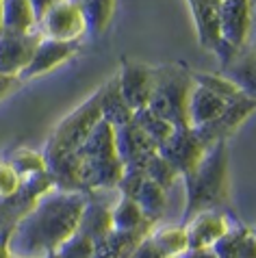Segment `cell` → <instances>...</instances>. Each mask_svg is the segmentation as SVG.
<instances>
[{
	"label": "cell",
	"mask_w": 256,
	"mask_h": 258,
	"mask_svg": "<svg viewBox=\"0 0 256 258\" xmlns=\"http://www.w3.org/2000/svg\"><path fill=\"white\" fill-rule=\"evenodd\" d=\"M85 202L87 193L83 191H63L56 187L46 191L37 204L11 228V256L44 258L54 254L56 247L76 232Z\"/></svg>",
	"instance_id": "6da1fadb"
},
{
	"label": "cell",
	"mask_w": 256,
	"mask_h": 258,
	"mask_svg": "<svg viewBox=\"0 0 256 258\" xmlns=\"http://www.w3.org/2000/svg\"><path fill=\"white\" fill-rule=\"evenodd\" d=\"M100 111V89L91 94L81 106L61 119L44 146V165L54 187L63 191H81L78 184V150L98 121Z\"/></svg>",
	"instance_id": "7a4b0ae2"
},
{
	"label": "cell",
	"mask_w": 256,
	"mask_h": 258,
	"mask_svg": "<svg viewBox=\"0 0 256 258\" xmlns=\"http://www.w3.org/2000/svg\"><path fill=\"white\" fill-rule=\"evenodd\" d=\"M230 154L228 141H217L209 146L202 161L189 174L180 176L184 182V226L191 217L204 211L224 209L230 200Z\"/></svg>",
	"instance_id": "3957f363"
},
{
	"label": "cell",
	"mask_w": 256,
	"mask_h": 258,
	"mask_svg": "<svg viewBox=\"0 0 256 258\" xmlns=\"http://www.w3.org/2000/svg\"><path fill=\"white\" fill-rule=\"evenodd\" d=\"M124 165L115 152L113 126L100 119L78 150V184L83 193L115 191Z\"/></svg>",
	"instance_id": "277c9868"
},
{
	"label": "cell",
	"mask_w": 256,
	"mask_h": 258,
	"mask_svg": "<svg viewBox=\"0 0 256 258\" xmlns=\"http://www.w3.org/2000/svg\"><path fill=\"white\" fill-rule=\"evenodd\" d=\"M194 89V72L182 63H163L152 68V89L148 109L174 128L189 126L187 104Z\"/></svg>",
	"instance_id": "5b68a950"
},
{
	"label": "cell",
	"mask_w": 256,
	"mask_h": 258,
	"mask_svg": "<svg viewBox=\"0 0 256 258\" xmlns=\"http://www.w3.org/2000/svg\"><path fill=\"white\" fill-rule=\"evenodd\" d=\"M52 187H54V182L48 176V171H41V174H35L31 178L20 180L16 191L0 198V230L16 226V221L22 219L37 204V200Z\"/></svg>",
	"instance_id": "8992f818"
},
{
	"label": "cell",
	"mask_w": 256,
	"mask_h": 258,
	"mask_svg": "<svg viewBox=\"0 0 256 258\" xmlns=\"http://www.w3.org/2000/svg\"><path fill=\"white\" fill-rule=\"evenodd\" d=\"M206 150L209 148L198 137L196 128L180 126V128H174L169 133V137L156 148V154L163 156V159L172 165L178 176H184L191 169H196V165L202 161Z\"/></svg>",
	"instance_id": "52a82bcc"
},
{
	"label": "cell",
	"mask_w": 256,
	"mask_h": 258,
	"mask_svg": "<svg viewBox=\"0 0 256 258\" xmlns=\"http://www.w3.org/2000/svg\"><path fill=\"white\" fill-rule=\"evenodd\" d=\"M37 33L46 39L81 41L85 35V20L76 0H63L37 22Z\"/></svg>",
	"instance_id": "ba28073f"
},
{
	"label": "cell",
	"mask_w": 256,
	"mask_h": 258,
	"mask_svg": "<svg viewBox=\"0 0 256 258\" xmlns=\"http://www.w3.org/2000/svg\"><path fill=\"white\" fill-rule=\"evenodd\" d=\"M113 137H115V152L124 169H144L146 163L156 154V146L133 119L113 128Z\"/></svg>",
	"instance_id": "9c48e42d"
},
{
	"label": "cell",
	"mask_w": 256,
	"mask_h": 258,
	"mask_svg": "<svg viewBox=\"0 0 256 258\" xmlns=\"http://www.w3.org/2000/svg\"><path fill=\"white\" fill-rule=\"evenodd\" d=\"M254 18V0H222L219 7V31L222 39L234 48L250 44Z\"/></svg>",
	"instance_id": "30bf717a"
},
{
	"label": "cell",
	"mask_w": 256,
	"mask_h": 258,
	"mask_svg": "<svg viewBox=\"0 0 256 258\" xmlns=\"http://www.w3.org/2000/svg\"><path fill=\"white\" fill-rule=\"evenodd\" d=\"M152 68L154 66L133 59L122 61V68H119L115 78L119 94H122L124 102L131 106V111L148 106V98H150V89H152Z\"/></svg>",
	"instance_id": "8fae6325"
},
{
	"label": "cell",
	"mask_w": 256,
	"mask_h": 258,
	"mask_svg": "<svg viewBox=\"0 0 256 258\" xmlns=\"http://www.w3.org/2000/svg\"><path fill=\"white\" fill-rule=\"evenodd\" d=\"M41 39V35L35 28L33 33H9L0 31V74L18 76L28 66Z\"/></svg>",
	"instance_id": "7c38bea8"
},
{
	"label": "cell",
	"mask_w": 256,
	"mask_h": 258,
	"mask_svg": "<svg viewBox=\"0 0 256 258\" xmlns=\"http://www.w3.org/2000/svg\"><path fill=\"white\" fill-rule=\"evenodd\" d=\"M81 48V41H56V39H46L41 37L37 48L28 61V66L22 70L20 74V81H33V78H39L48 74V72L56 70L59 66H63L66 61H70L72 56L78 52Z\"/></svg>",
	"instance_id": "4fadbf2b"
},
{
	"label": "cell",
	"mask_w": 256,
	"mask_h": 258,
	"mask_svg": "<svg viewBox=\"0 0 256 258\" xmlns=\"http://www.w3.org/2000/svg\"><path fill=\"white\" fill-rule=\"evenodd\" d=\"M254 106H256V98H243V100H239V102L226 104L224 113L217 119H213L211 124H206V126L196 128L198 137L202 139L206 148L217 141H228L230 135L234 131H239V126L254 113Z\"/></svg>",
	"instance_id": "5bb4252c"
},
{
	"label": "cell",
	"mask_w": 256,
	"mask_h": 258,
	"mask_svg": "<svg viewBox=\"0 0 256 258\" xmlns=\"http://www.w3.org/2000/svg\"><path fill=\"white\" fill-rule=\"evenodd\" d=\"M232 221L224 209L217 211H204L198 213L184 224L187 232V245L189 247H211L219 236L226 234V230L232 226Z\"/></svg>",
	"instance_id": "9a60e30c"
},
{
	"label": "cell",
	"mask_w": 256,
	"mask_h": 258,
	"mask_svg": "<svg viewBox=\"0 0 256 258\" xmlns=\"http://www.w3.org/2000/svg\"><path fill=\"white\" fill-rule=\"evenodd\" d=\"M191 16H194L196 35L200 48L213 52L217 41L222 39V31H219V7L222 0H187Z\"/></svg>",
	"instance_id": "2e32d148"
},
{
	"label": "cell",
	"mask_w": 256,
	"mask_h": 258,
	"mask_svg": "<svg viewBox=\"0 0 256 258\" xmlns=\"http://www.w3.org/2000/svg\"><path fill=\"white\" fill-rule=\"evenodd\" d=\"M113 230L111 224V206L102 202L98 193H87V202H85L81 217H78L76 232L89 236L94 243L104 239Z\"/></svg>",
	"instance_id": "e0dca14e"
},
{
	"label": "cell",
	"mask_w": 256,
	"mask_h": 258,
	"mask_svg": "<svg viewBox=\"0 0 256 258\" xmlns=\"http://www.w3.org/2000/svg\"><path fill=\"white\" fill-rule=\"evenodd\" d=\"M217 258H256L254 230L241 221H232V226L211 245Z\"/></svg>",
	"instance_id": "ac0fdd59"
},
{
	"label": "cell",
	"mask_w": 256,
	"mask_h": 258,
	"mask_svg": "<svg viewBox=\"0 0 256 258\" xmlns=\"http://www.w3.org/2000/svg\"><path fill=\"white\" fill-rule=\"evenodd\" d=\"M152 228H139V230L128 232L111 230L104 239L94 243V256L91 258H131L139 243L152 232Z\"/></svg>",
	"instance_id": "d6986e66"
},
{
	"label": "cell",
	"mask_w": 256,
	"mask_h": 258,
	"mask_svg": "<svg viewBox=\"0 0 256 258\" xmlns=\"http://www.w3.org/2000/svg\"><path fill=\"white\" fill-rule=\"evenodd\" d=\"M226 102L219 96H215L213 91H209L202 85L194 83L187 104V115H189V126L191 128H200L211 124L213 119H217L224 113Z\"/></svg>",
	"instance_id": "ffe728a7"
},
{
	"label": "cell",
	"mask_w": 256,
	"mask_h": 258,
	"mask_svg": "<svg viewBox=\"0 0 256 258\" xmlns=\"http://www.w3.org/2000/svg\"><path fill=\"white\" fill-rule=\"evenodd\" d=\"M76 5L85 20V33L91 37H102L115 16L117 0H76Z\"/></svg>",
	"instance_id": "44dd1931"
},
{
	"label": "cell",
	"mask_w": 256,
	"mask_h": 258,
	"mask_svg": "<svg viewBox=\"0 0 256 258\" xmlns=\"http://www.w3.org/2000/svg\"><path fill=\"white\" fill-rule=\"evenodd\" d=\"M222 74L226 78L237 85L245 96L256 98V72H254V46L247 44L239 50V54L234 56V61L230 66H226L222 70Z\"/></svg>",
	"instance_id": "7402d4cb"
},
{
	"label": "cell",
	"mask_w": 256,
	"mask_h": 258,
	"mask_svg": "<svg viewBox=\"0 0 256 258\" xmlns=\"http://www.w3.org/2000/svg\"><path fill=\"white\" fill-rule=\"evenodd\" d=\"M37 28L35 13L28 0H3L0 5V31L33 33Z\"/></svg>",
	"instance_id": "603a6c76"
},
{
	"label": "cell",
	"mask_w": 256,
	"mask_h": 258,
	"mask_svg": "<svg viewBox=\"0 0 256 258\" xmlns=\"http://www.w3.org/2000/svg\"><path fill=\"white\" fill-rule=\"evenodd\" d=\"M111 224L113 230L128 232V230H139V228H152L159 221L148 219L135 200L117 196V202L111 206Z\"/></svg>",
	"instance_id": "cb8c5ba5"
},
{
	"label": "cell",
	"mask_w": 256,
	"mask_h": 258,
	"mask_svg": "<svg viewBox=\"0 0 256 258\" xmlns=\"http://www.w3.org/2000/svg\"><path fill=\"white\" fill-rule=\"evenodd\" d=\"M100 111H102V119L106 121V124H111L113 128L126 124V121L133 117L131 106L124 102V98L117 89V78L115 76L100 87Z\"/></svg>",
	"instance_id": "d4e9b609"
},
{
	"label": "cell",
	"mask_w": 256,
	"mask_h": 258,
	"mask_svg": "<svg viewBox=\"0 0 256 258\" xmlns=\"http://www.w3.org/2000/svg\"><path fill=\"white\" fill-rule=\"evenodd\" d=\"M150 241L154 243V247L165 256V258H176L187 249V232L184 226H159L156 224L152 228V232L148 234Z\"/></svg>",
	"instance_id": "484cf974"
},
{
	"label": "cell",
	"mask_w": 256,
	"mask_h": 258,
	"mask_svg": "<svg viewBox=\"0 0 256 258\" xmlns=\"http://www.w3.org/2000/svg\"><path fill=\"white\" fill-rule=\"evenodd\" d=\"M133 200L139 204L141 213H144L148 219H154V221H161L163 213L167 209V191H163L159 184H154L152 180H148V178L141 182V187L137 189Z\"/></svg>",
	"instance_id": "4316f807"
},
{
	"label": "cell",
	"mask_w": 256,
	"mask_h": 258,
	"mask_svg": "<svg viewBox=\"0 0 256 258\" xmlns=\"http://www.w3.org/2000/svg\"><path fill=\"white\" fill-rule=\"evenodd\" d=\"M131 119L141 128V133H144L156 148H159L161 143L169 137V133L174 131V126L169 124V121H165L161 115H156V113L150 111L148 106L133 111V117H131Z\"/></svg>",
	"instance_id": "83f0119b"
},
{
	"label": "cell",
	"mask_w": 256,
	"mask_h": 258,
	"mask_svg": "<svg viewBox=\"0 0 256 258\" xmlns=\"http://www.w3.org/2000/svg\"><path fill=\"white\" fill-rule=\"evenodd\" d=\"M194 83L202 85L209 91H213L215 96H219L226 104H232V102H239L243 98H250L241 91L237 85H234L230 78H226L224 74H209V72H194Z\"/></svg>",
	"instance_id": "f1b7e54d"
},
{
	"label": "cell",
	"mask_w": 256,
	"mask_h": 258,
	"mask_svg": "<svg viewBox=\"0 0 256 258\" xmlns=\"http://www.w3.org/2000/svg\"><path fill=\"white\" fill-rule=\"evenodd\" d=\"M7 163L13 167V171L18 174L20 180L46 171L44 156H41L39 152H33V150H26V148H20V150H16V152H11L9 156H7Z\"/></svg>",
	"instance_id": "f546056e"
},
{
	"label": "cell",
	"mask_w": 256,
	"mask_h": 258,
	"mask_svg": "<svg viewBox=\"0 0 256 258\" xmlns=\"http://www.w3.org/2000/svg\"><path fill=\"white\" fill-rule=\"evenodd\" d=\"M144 174H146L148 180H152L154 184H159L163 191H169L176 182L180 180V176L176 174V169L165 159H163V156H159V154H154L152 159L146 163Z\"/></svg>",
	"instance_id": "4dcf8cb0"
},
{
	"label": "cell",
	"mask_w": 256,
	"mask_h": 258,
	"mask_svg": "<svg viewBox=\"0 0 256 258\" xmlns=\"http://www.w3.org/2000/svg\"><path fill=\"white\" fill-rule=\"evenodd\" d=\"M54 254L59 258H91L94 256V241L81 232H74L56 247Z\"/></svg>",
	"instance_id": "1f68e13d"
},
{
	"label": "cell",
	"mask_w": 256,
	"mask_h": 258,
	"mask_svg": "<svg viewBox=\"0 0 256 258\" xmlns=\"http://www.w3.org/2000/svg\"><path fill=\"white\" fill-rule=\"evenodd\" d=\"M18 184H20V178L18 174L13 171V167L9 163H0V198H5V196H9V193H13L18 189Z\"/></svg>",
	"instance_id": "d6a6232c"
},
{
	"label": "cell",
	"mask_w": 256,
	"mask_h": 258,
	"mask_svg": "<svg viewBox=\"0 0 256 258\" xmlns=\"http://www.w3.org/2000/svg\"><path fill=\"white\" fill-rule=\"evenodd\" d=\"M131 258H165V256H163L159 249L154 247V243L150 241V236H146V239L137 245V249L133 252Z\"/></svg>",
	"instance_id": "836d02e7"
},
{
	"label": "cell",
	"mask_w": 256,
	"mask_h": 258,
	"mask_svg": "<svg viewBox=\"0 0 256 258\" xmlns=\"http://www.w3.org/2000/svg\"><path fill=\"white\" fill-rule=\"evenodd\" d=\"M20 85H22V81H20L18 76L0 74V100H5L7 96H11L16 89H20Z\"/></svg>",
	"instance_id": "e575fe53"
},
{
	"label": "cell",
	"mask_w": 256,
	"mask_h": 258,
	"mask_svg": "<svg viewBox=\"0 0 256 258\" xmlns=\"http://www.w3.org/2000/svg\"><path fill=\"white\" fill-rule=\"evenodd\" d=\"M28 3H31V7H33V13H35V22H39V20L44 18L46 13L50 11L54 5L63 3V0H28Z\"/></svg>",
	"instance_id": "d590c367"
},
{
	"label": "cell",
	"mask_w": 256,
	"mask_h": 258,
	"mask_svg": "<svg viewBox=\"0 0 256 258\" xmlns=\"http://www.w3.org/2000/svg\"><path fill=\"white\" fill-rule=\"evenodd\" d=\"M176 258H217L213 254L211 247H187L182 254H178Z\"/></svg>",
	"instance_id": "8d00e7d4"
},
{
	"label": "cell",
	"mask_w": 256,
	"mask_h": 258,
	"mask_svg": "<svg viewBox=\"0 0 256 258\" xmlns=\"http://www.w3.org/2000/svg\"><path fill=\"white\" fill-rule=\"evenodd\" d=\"M9 234H11V228H3L0 230V258H13L9 249Z\"/></svg>",
	"instance_id": "74e56055"
},
{
	"label": "cell",
	"mask_w": 256,
	"mask_h": 258,
	"mask_svg": "<svg viewBox=\"0 0 256 258\" xmlns=\"http://www.w3.org/2000/svg\"><path fill=\"white\" fill-rule=\"evenodd\" d=\"M44 258H59V256H56V254H48V256H44Z\"/></svg>",
	"instance_id": "f35d334b"
},
{
	"label": "cell",
	"mask_w": 256,
	"mask_h": 258,
	"mask_svg": "<svg viewBox=\"0 0 256 258\" xmlns=\"http://www.w3.org/2000/svg\"><path fill=\"white\" fill-rule=\"evenodd\" d=\"M13 258H24V256H13Z\"/></svg>",
	"instance_id": "ab89813d"
},
{
	"label": "cell",
	"mask_w": 256,
	"mask_h": 258,
	"mask_svg": "<svg viewBox=\"0 0 256 258\" xmlns=\"http://www.w3.org/2000/svg\"><path fill=\"white\" fill-rule=\"evenodd\" d=\"M0 5H3V0H0Z\"/></svg>",
	"instance_id": "60d3db41"
}]
</instances>
